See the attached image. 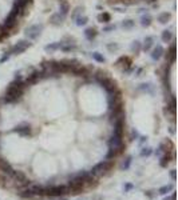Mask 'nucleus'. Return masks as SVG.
<instances>
[{"label":"nucleus","instance_id":"obj_6","mask_svg":"<svg viewBox=\"0 0 178 200\" xmlns=\"http://www.w3.org/2000/svg\"><path fill=\"white\" fill-rule=\"evenodd\" d=\"M19 196H20L22 199H34V198H36L29 187L28 188H24L22 192H19Z\"/></svg>","mask_w":178,"mask_h":200},{"label":"nucleus","instance_id":"obj_7","mask_svg":"<svg viewBox=\"0 0 178 200\" xmlns=\"http://www.w3.org/2000/svg\"><path fill=\"white\" fill-rule=\"evenodd\" d=\"M131 163H133V156H127L125 160H123V163L121 164V169L122 171H127V169L130 168Z\"/></svg>","mask_w":178,"mask_h":200},{"label":"nucleus","instance_id":"obj_4","mask_svg":"<svg viewBox=\"0 0 178 200\" xmlns=\"http://www.w3.org/2000/svg\"><path fill=\"white\" fill-rule=\"evenodd\" d=\"M174 159V153H171V152H166L164 156H161V160H160V166L161 167H167V164H169L171 160Z\"/></svg>","mask_w":178,"mask_h":200},{"label":"nucleus","instance_id":"obj_13","mask_svg":"<svg viewBox=\"0 0 178 200\" xmlns=\"http://www.w3.org/2000/svg\"><path fill=\"white\" fill-rule=\"evenodd\" d=\"M170 178H171V180H175V169H171L170 171Z\"/></svg>","mask_w":178,"mask_h":200},{"label":"nucleus","instance_id":"obj_11","mask_svg":"<svg viewBox=\"0 0 178 200\" xmlns=\"http://www.w3.org/2000/svg\"><path fill=\"white\" fill-rule=\"evenodd\" d=\"M164 200H175V192H171V195H170V196L165 198Z\"/></svg>","mask_w":178,"mask_h":200},{"label":"nucleus","instance_id":"obj_8","mask_svg":"<svg viewBox=\"0 0 178 200\" xmlns=\"http://www.w3.org/2000/svg\"><path fill=\"white\" fill-rule=\"evenodd\" d=\"M173 184H166V186H162L160 189H158V193L160 195H166V193H169L173 191Z\"/></svg>","mask_w":178,"mask_h":200},{"label":"nucleus","instance_id":"obj_2","mask_svg":"<svg viewBox=\"0 0 178 200\" xmlns=\"http://www.w3.org/2000/svg\"><path fill=\"white\" fill-rule=\"evenodd\" d=\"M67 193H68V191H67L66 186H47V187H44V196L60 198Z\"/></svg>","mask_w":178,"mask_h":200},{"label":"nucleus","instance_id":"obj_1","mask_svg":"<svg viewBox=\"0 0 178 200\" xmlns=\"http://www.w3.org/2000/svg\"><path fill=\"white\" fill-rule=\"evenodd\" d=\"M113 167H114V163H113L111 160H105V162H101V163L95 164L90 172H91L95 178L103 176V175H106V173L110 172L111 169H113Z\"/></svg>","mask_w":178,"mask_h":200},{"label":"nucleus","instance_id":"obj_5","mask_svg":"<svg viewBox=\"0 0 178 200\" xmlns=\"http://www.w3.org/2000/svg\"><path fill=\"white\" fill-rule=\"evenodd\" d=\"M31 188V191L34 192V195L38 198H42V196H44V187L43 186H38V184H34V186H31L29 187Z\"/></svg>","mask_w":178,"mask_h":200},{"label":"nucleus","instance_id":"obj_10","mask_svg":"<svg viewBox=\"0 0 178 200\" xmlns=\"http://www.w3.org/2000/svg\"><path fill=\"white\" fill-rule=\"evenodd\" d=\"M131 189H134V184L133 183H126L125 186H123V191L125 192H130Z\"/></svg>","mask_w":178,"mask_h":200},{"label":"nucleus","instance_id":"obj_3","mask_svg":"<svg viewBox=\"0 0 178 200\" xmlns=\"http://www.w3.org/2000/svg\"><path fill=\"white\" fill-rule=\"evenodd\" d=\"M15 180V186L16 187H27L29 186V180L27 179V176L20 171H15L11 176Z\"/></svg>","mask_w":178,"mask_h":200},{"label":"nucleus","instance_id":"obj_14","mask_svg":"<svg viewBox=\"0 0 178 200\" xmlns=\"http://www.w3.org/2000/svg\"><path fill=\"white\" fill-rule=\"evenodd\" d=\"M56 200H67L66 198H62V199H56Z\"/></svg>","mask_w":178,"mask_h":200},{"label":"nucleus","instance_id":"obj_9","mask_svg":"<svg viewBox=\"0 0 178 200\" xmlns=\"http://www.w3.org/2000/svg\"><path fill=\"white\" fill-rule=\"evenodd\" d=\"M151 153H153V149H151L150 147H143L139 155H141L142 158H147V156H150Z\"/></svg>","mask_w":178,"mask_h":200},{"label":"nucleus","instance_id":"obj_12","mask_svg":"<svg viewBox=\"0 0 178 200\" xmlns=\"http://www.w3.org/2000/svg\"><path fill=\"white\" fill-rule=\"evenodd\" d=\"M153 192H154V191H146L145 195H146V196H149L150 199H153V198H154V193H153Z\"/></svg>","mask_w":178,"mask_h":200}]
</instances>
